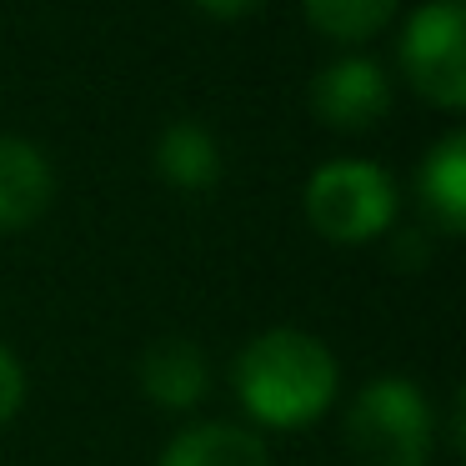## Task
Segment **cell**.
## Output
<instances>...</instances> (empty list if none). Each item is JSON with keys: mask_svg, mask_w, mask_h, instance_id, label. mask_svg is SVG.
I'll return each instance as SVG.
<instances>
[{"mask_svg": "<svg viewBox=\"0 0 466 466\" xmlns=\"http://www.w3.org/2000/svg\"><path fill=\"white\" fill-rule=\"evenodd\" d=\"M236 396L261 426H311L336 401V356L311 331L271 326L236 356Z\"/></svg>", "mask_w": 466, "mask_h": 466, "instance_id": "1", "label": "cell"}, {"mask_svg": "<svg viewBox=\"0 0 466 466\" xmlns=\"http://www.w3.org/2000/svg\"><path fill=\"white\" fill-rule=\"evenodd\" d=\"M346 441L361 466H426L436 441L431 401L406 376H376L346 411Z\"/></svg>", "mask_w": 466, "mask_h": 466, "instance_id": "2", "label": "cell"}, {"mask_svg": "<svg viewBox=\"0 0 466 466\" xmlns=\"http://www.w3.org/2000/svg\"><path fill=\"white\" fill-rule=\"evenodd\" d=\"M306 216L331 241H371L396 221V186L376 161L336 156L306 181Z\"/></svg>", "mask_w": 466, "mask_h": 466, "instance_id": "3", "label": "cell"}, {"mask_svg": "<svg viewBox=\"0 0 466 466\" xmlns=\"http://www.w3.org/2000/svg\"><path fill=\"white\" fill-rule=\"evenodd\" d=\"M461 0H426L401 31V71L416 91L441 111L466 106V46H461Z\"/></svg>", "mask_w": 466, "mask_h": 466, "instance_id": "4", "label": "cell"}, {"mask_svg": "<svg viewBox=\"0 0 466 466\" xmlns=\"http://www.w3.org/2000/svg\"><path fill=\"white\" fill-rule=\"evenodd\" d=\"M311 111L336 131H366L391 111L386 71L366 56H341L311 81Z\"/></svg>", "mask_w": 466, "mask_h": 466, "instance_id": "5", "label": "cell"}, {"mask_svg": "<svg viewBox=\"0 0 466 466\" xmlns=\"http://www.w3.org/2000/svg\"><path fill=\"white\" fill-rule=\"evenodd\" d=\"M56 196L51 161L21 136H0V231H25Z\"/></svg>", "mask_w": 466, "mask_h": 466, "instance_id": "6", "label": "cell"}, {"mask_svg": "<svg viewBox=\"0 0 466 466\" xmlns=\"http://www.w3.org/2000/svg\"><path fill=\"white\" fill-rule=\"evenodd\" d=\"M136 376H141V391L151 396V401L171 406V411L196 406L206 396V386H211V371H206L201 346L186 341V336H166V341H156L151 351L141 356Z\"/></svg>", "mask_w": 466, "mask_h": 466, "instance_id": "7", "label": "cell"}, {"mask_svg": "<svg viewBox=\"0 0 466 466\" xmlns=\"http://www.w3.org/2000/svg\"><path fill=\"white\" fill-rule=\"evenodd\" d=\"M161 466H271V451L256 431L231 421H196L171 436Z\"/></svg>", "mask_w": 466, "mask_h": 466, "instance_id": "8", "label": "cell"}, {"mask_svg": "<svg viewBox=\"0 0 466 466\" xmlns=\"http://www.w3.org/2000/svg\"><path fill=\"white\" fill-rule=\"evenodd\" d=\"M156 171L176 191H206L221 176V146L201 121H171L156 141Z\"/></svg>", "mask_w": 466, "mask_h": 466, "instance_id": "9", "label": "cell"}, {"mask_svg": "<svg viewBox=\"0 0 466 466\" xmlns=\"http://www.w3.org/2000/svg\"><path fill=\"white\" fill-rule=\"evenodd\" d=\"M421 196L446 231H466V136L446 131L421 161Z\"/></svg>", "mask_w": 466, "mask_h": 466, "instance_id": "10", "label": "cell"}, {"mask_svg": "<svg viewBox=\"0 0 466 466\" xmlns=\"http://www.w3.org/2000/svg\"><path fill=\"white\" fill-rule=\"evenodd\" d=\"M306 21L331 41H371L391 25L401 0H301Z\"/></svg>", "mask_w": 466, "mask_h": 466, "instance_id": "11", "label": "cell"}, {"mask_svg": "<svg viewBox=\"0 0 466 466\" xmlns=\"http://www.w3.org/2000/svg\"><path fill=\"white\" fill-rule=\"evenodd\" d=\"M21 401H25V371H21V361L0 346V426L21 411Z\"/></svg>", "mask_w": 466, "mask_h": 466, "instance_id": "12", "label": "cell"}, {"mask_svg": "<svg viewBox=\"0 0 466 466\" xmlns=\"http://www.w3.org/2000/svg\"><path fill=\"white\" fill-rule=\"evenodd\" d=\"M191 5L206 15H216V21H236V15H251L261 0H191Z\"/></svg>", "mask_w": 466, "mask_h": 466, "instance_id": "13", "label": "cell"}]
</instances>
